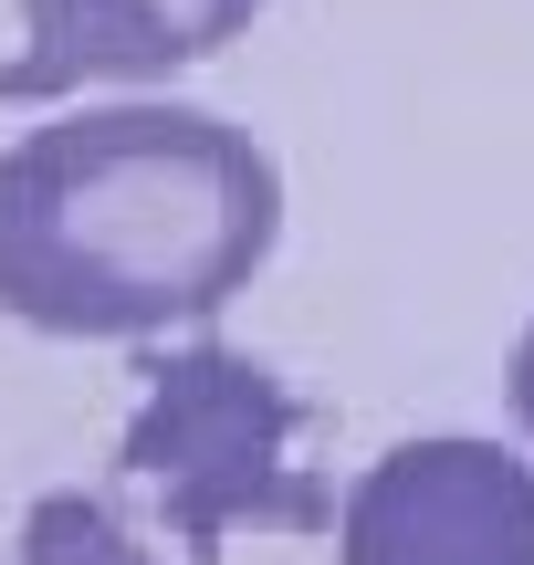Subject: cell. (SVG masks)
<instances>
[{
  "instance_id": "cell-1",
  "label": "cell",
  "mask_w": 534,
  "mask_h": 565,
  "mask_svg": "<svg viewBox=\"0 0 534 565\" xmlns=\"http://www.w3.org/2000/svg\"><path fill=\"white\" fill-rule=\"evenodd\" d=\"M284 252V168L179 95L63 105L0 147V315L63 345L210 324Z\"/></svg>"
},
{
  "instance_id": "cell-2",
  "label": "cell",
  "mask_w": 534,
  "mask_h": 565,
  "mask_svg": "<svg viewBox=\"0 0 534 565\" xmlns=\"http://www.w3.org/2000/svg\"><path fill=\"white\" fill-rule=\"evenodd\" d=\"M147 398L126 419L116 461L168 503V534L189 555H221L231 534H335V492L293 461L305 398L263 356L221 335H189L137 366Z\"/></svg>"
},
{
  "instance_id": "cell-3",
  "label": "cell",
  "mask_w": 534,
  "mask_h": 565,
  "mask_svg": "<svg viewBox=\"0 0 534 565\" xmlns=\"http://www.w3.org/2000/svg\"><path fill=\"white\" fill-rule=\"evenodd\" d=\"M335 565H534V461L472 429L377 450L335 503Z\"/></svg>"
},
{
  "instance_id": "cell-4",
  "label": "cell",
  "mask_w": 534,
  "mask_h": 565,
  "mask_svg": "<svg viewBox=\"0 0 534 565\" xmlns=\"http://www.w3.org/2000/svg\"><path fill=\"white\" fill-rule=\"evenodd\" d=\"M273 0H21V63L0 95H84V84H168L231 53Z\"/></svg>"
},
{
  "instance_id": "cell-5",
  "label": "cell",
  "mask_w": 534,
  "mask_h": 565,
  "mask_svg": "<svg viewBox=\"0 0 534 565\" xmlns=\"http://www.w3.org/2000/svg\"><path fill=\"white\" fill-rule=\"evenodd\" d=\"M21 565H158L95 492H42L21 513Z\"/></svg>"
},
{
  "instance_id": "cell-6",
  "label": "cell",
  "mask_w": 534,
  "mask_h": 565,
  "mask_svg": "<svg viewBox=\"0 0 534 565\" xmlns=\"http://www.w3.org/2000/svg\"><path fill=\"white\" fill-rule=\"evenodd\" d=\"M503 398H514V429H524V450H534V315H524V335H514V366H503Z\"/></svg>"
}]
</instances>
